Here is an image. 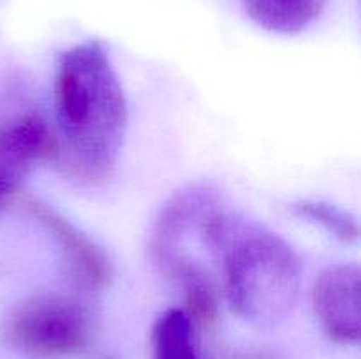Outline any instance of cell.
<instances>
[{"instance_id": "1", "label": "cell", "mask_w": 361, "mask_h": 359, "mask_svg": "<svg viewBox=\"0 0 361 359\" xmlns=\"http://www.w3.org/2000/svg\"><path fill=\"white\" fill-rule=\"evenodd\" d=\"M56 157L81 185H101L115 172L129 127L118 73L99 41L74 44L55 73Z\"/></svg>"}, {"instance_id": "2", "label": "cell", "mask_w": 361, "mask_h": 359, "mask_svg": "<svg viewBox=\"0 0 361 359\" xmlns=\"http://www.w3.org/2000/svg\"><path fill=\"white\" fill-rule=\"evenodd\" d=\"M200 238L221 264L226 298L236 315L268 327L293 312L302 263L282 236L221 204L204 218Z\"/></svg>"}, {"instance_id": "3", "label": "cell", "mask_w": 361, "mask_h": 359, "mask_svg": "<svg viewBox=\"0 0 361 359\" xmlns=\"http://www.w3.org/2000/svg\"><path fill=\"white\" fill-rule=\"evenodd\" d=\"M4 338L14 351L30 358L67 359L90 344L92 317L78 299L30 296L9 312Z\"/></svg>"}, {"instance_id": "4", "label": "cell", "mask_w": 361, "mask_h": 359, "mask_svg": "<svg viewBox=\"0 0 361 359\" xmlns=\"http://www.w3.org/2000/svg\"><path fill=\"white\" fill-rule=\"evenodd\" d=\"M23 95L11 87L0 92V211L9 206L35 165L56 157L55 132Z\"/></svg>"}, {"instance_id": "5", "label": "cell", "mask_w": 361, "mask_h": 359, "mask_svg": "<svg viewBox=\"0 0 361 359\" xmlns=\"http://www.w3.org/2000/svg\"><path fill=\"white\" fill-rule=\"evenodd\" d=\"M221 204L219 192L207 183L183 187L166 201L150 234L152 257L162 273L178 260L192 257L187 252L189 238L201 231L204 218Z\"/></svg>"}, {"instance_id": "6", "label": "cell", "mask_w": 361, "mask_h": 359, "mask_svg": "<svg viewBox=\"0 0 361 359\" xmlns=\"http://www.w3.org/2000/svg\"><path fill=\"white\" fill-rule=\"evenodd\" d=\"M312 301L330 340L356 345L361 336V273L358 264H331L317 277Z\"/></svg>"}, {"instance_id": "7", "label": "cell", "mask_w": 361, "mask_h": 359, "mask_svg": "<svg viewBox=\"0 0 361 359\" xmlns=\"http://www.w3.org/2000/svg\"><path fill=\"white\" fill-rule=\"evenodd\" d=\"M27 210L53 236L66 256L74 280L88 292L104 291L113 278L111 260L104 250L49 204L28 199Z\"/></svg>"}, {"instance_id": "8", "label": "cell", "mask_w": 361, "mask_h": 359, "mask_svg": "<svg viewBox=\"0 0 361 359\" xmlns=\"http://www.w3.org/2000/svg\"><path fill=\"white\" fill-rule=\"evenodd\" d=\"M328 0H243V11L263 30L296 35L316 23Z\"/></svg>"}, {"instance_id": "9", "label": "cell", "mask_w": 361, "mask_h": 359, "mask_svg": "<svg viewBox=\"0 0 361 359\" xmlns=\"http://www.w3.org/2000/svg\"><path fill=\"white\" fill-rule=\"evenodd\" d=\"M154 359H197L194 324L185 310L169 308L159 315L152 329Z\"/></svg>"}, {"instance_id": "10", "label": "cell", "mask_w": 361, "mask_h": 359, "mask_svg": "<svg viewBox=\"0 0 361 359\" xmlns=\"http://www.w3.org/2000/svg\"><path fill=\"white\" fill-rule=\"evenodd\" d=\"M293 213L309 224L324 229L328 234L344 243H353L360 238V224L353 213L328 201L302 199L291 206Z\"/></svg>"}, {"instance_id": "11", "label": "cell", "mask_w": 361, "mask_h": 359, "mask_svg": "<svg viewBox=\"0 0 361 359\" xmlns=\"http://www.w3.org/2000/svg\"><path fill=\"white\" fill-rule=\"evenodd\" d=\"M102 359H115V358H102Z\"/></svg>"}]
</instances>
